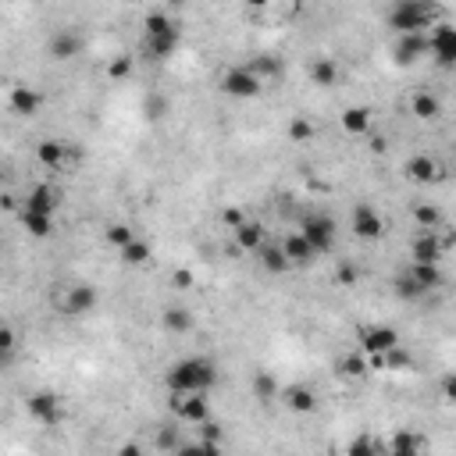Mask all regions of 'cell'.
Instances as JSON below:
<instances>
[{"label":"cell","instance_id":"6da1fadb","mask_svg":"<svg viewBox=\"0 0 456 456\" xmlns=\"http://www.w3.org/2000/svg\"><path fill=\"white\" fill-rule=\"evenodd\" d=\"M164 381H168L171 396H207L210 385L217 381V371L207 357H189V360L175 364Z\"/></svg>","mask_w":456,"mask_h":456},{"label":"cell","instance_id":"7a4b0ae2","mask_svg":"<svg viewBox=\"0 0 456 456\" xmlns=\"http://www.w3.org/2000/svg\"><path fill=\"white\" fill-rule=\"evenodd\" d=\"M438 15H442L438 4H424V0H406V4H396V8L389 11V22H392V29H399V36H410V33H424Z\"/></svg>","mask_w":456,"mask_h":456},{"label":"cell","instance_id":"3957f363","mask_svg":"<svg viewBox=\"0 0 456 456\" xmlns=\"http://www.w3.org/2000/svg\"><path fill=\"white\" fill-rule=\"evenodd\" d=\"M300 236L307 239V246L314 254H328L335 246V217H328V214H307L300 221Z\"/></svg>","mask_w":456,"mask_h":456},{"label":"cell","instance_id":"277c9868","mask_svg":"<svg viewBox=\"0 0 456 456\" xmlns=\"http://www.w3.org/2000/svg\"><path fill=\"white\" fill-rule=\"evenodd\" d=\"M221 89H224L228 97L250 100V97H257V93H261V79H257L246 65H239V68H228V72L221 75Z\"/></svg>","mask_w":456,"mask_h":456},{"label":"cell","instance_id":"5b68a950","mask_svg":"<svg viewBox=\"0 0 456 456\" xmlns=\"http://www.w3.org/2000/svg\"><path fill=\"white\" fill-rule=\"evenodd\" d=\"M428 54H435V61L442 68L456 65V29L449 22H438L435 26V33L428 36Z\"/></svg>","mask_w":456,"mask_h":456},{"label":"cell","instance_id":"8992f818","mask_svg":"<svg viewBox=\"0 0 456 456\" xmlns=\"http://www.w3.org/2000/svg\"><path fill=\"white\" fill-rule=\"evenodd\" d=\"M399 346V335H396V328H389V325H371V328H364V335H360V353L364 357H381V353H389V349H396Z\"/></svg>","mask_w":456,"mask_h":456},{"label":"cell","instance_id":"52a82bcc","mask_svg":"<svg viewBox=\"0 0 456 456\" xmlns=\"http://www.w3.org/2000/svg\"><path fill=\"white\" fill-rule=\"evenodd\" d=\"M385 232V221L371 203H357L353 207V236L357 239H381Z\"/></svg>","mask_w":456,"mask_h":456},{"label":"cell","instance_id":"ba28073f","mask_svg":"<svg viewBox=\"0 0 456 456\" xmlns=\"http://www.w3.org/2000/svg\"><path fill=\"white\" fill-rule=\"evenodd\" d=\"M171 410H175V417L185 420V424H203V420L210 417L207 396H171Z\"/></svg>","mask_w":456,"mask_h":456},{"label":"cell","instance_id":"9c48e42d","mask_svg":"<svg viewBox=\"0 0 456 456\" xmlns=\"http://www.w3.org/2000/svg\"><path fill=\"white\" fill-rule=\"evenodd\" d=\"M29 413H33L40 424L54 428V424L61 420V399H58L54 392H33V396H29Z\"/></svg>","mask_w":456,"mask_h":456},{"label":"cell","instance_id":"30bf717a","mask_svg":"<svg viewBox=\"0 0 456 456\" xmlns=\"http://www.w3.org/2000/svg\"><path fill=\"white\" fill-rule=\"evenodd\" d=\"M424 54H428V33H410V36L396 40V61L399 65H413Z\"/></svg>","mask_w":456,"mask_h":456},{"label":"cell","instance_id":"8fae6325","mask_svg":"<svg viewBox=\"0 0 456 456\" xmlns=\"http://www.w3.org/2000/svg\"><path fill=\"white\" fill-rule=\"evenodd\" d=\"M93 307H97V289H93V286H72V289H68V296H65V314L82 317V314H89Z\"/></svg>","mask_w":456,"mask_h":456},{"label":"cell","instance_id":"7c38bea8","mask_svg":"<svg viewBox=\"0 0 456 456\" xmlns=\"http://www.w3.org/2000/svg\"><path fill=\"white\" fill-rule=\"evenodd\" d=\"M143 40H146V54H150L153 61H161V58H171V54H175V47H178V29L171 26V29H161V33L143 36Z\"/></svg>","mask_w":456,"mask_h":456},{"label":"cell","instance_id":"4fadbf2b","mask_svg":"<svg viewBox=\"0 0 456 456\" xmlns=\"http://www.w3.org/2000/svg\"><path fill=\"white\" fill-rule=\"evenodd\" d=\"M8 104H11V111H15L18 118H33V114L40 111V93H36L33 86H11Z\"/></svg>","mask_w":456,"mask_h":456},{"label":"cell","instance_id":"5bb4252c","mask_svg":"<svg viewBox=\"0 0 456 456\" xmlns=\"http://www.w3.org/2000/svg\"><path fill=\"white\" fill-rule=\"evenodd\" d=\"M406 178H410V182H417V185L435 182V178H438V161H435V157H428V153L410 157V161H406Z\"/></svg>","mask_w":456,"mask_h":456},{"label":"cell","instance_id":"9a60e30c","mask_svg":"<svg viewBox=\"0 0 456 456\" xmlns=\"http://www.w3.org/2000/svg\"><path fill=\"white\" fill-rule=\"evenodd\" d=\"M413 264H438V257H442V239L435 236V232H420L417 239H413Z\"/></svg>","mask_w":456,"mask_h":456},{"label":"cell","instance_id":"2e32d148","mask_svg":"<svg viewBox=\"0 0 456 456\" xmlns=\"http://www.w3.org/2000/svg\"><path fill=\"white\" fill-rule=\"evenodd\" d=\"M282 254H286V261H289V268H303V264H310L317 254L307 246V239L300 236V232H293V236H286V243H282Z\"/></svg>","mask_w":456,"mask_h":456},{"label":"cell","instance_id":"e0dca14e","mask_svg":"<svg viewBox=\"0 0 456 456\" xmlns=\"http://www.w3.org/2000/svg\"><path fill=\"white\" fill-rule=\"evenodd\" d=\"M22 210L50 214V217H54V210H58V189H54V185H36V189L29 192V200H26V207H22Z\"/></svg>","mask_w":456,"mask_h":456},{"label":"cell","instance_id":"ac0fdd59","mask_svg":"<svg viewBox=\"0 0 456 456\" xmlns=\"http://www.w3.org/2000/svg\"><path fill=\"white\" fill-rule=\"evenodd\" d=\"M286 406L296 413H314L317 410V392L310 385H289L286 389Z\"/></svg>","mask_w":456,"mask_h":456},{"label":"cell","instance_id":"d6986e66","mask_svg":"<svg viewBox=\"0 0 456 456\" xmlns=\"http://www.w3.org/2000/svg\"><path fill=\"white\" fill-rule=\"evenodd\" d=\"M236 246L246 250V254H257L264 246V224L261 221H243L236 228Z\"/></svg>","mask_w":456,"mask_h":456},{"label":"cell","instance_id":"ffe728a7","mask_svg":"<svg viewBox=\"0 0 456 456\" xmlns=\"http://www.w3.org/2000/svg\"><path fill=\"white\" fill-rule=\"evenodd\" d=\"M65 157H68V143H58V139H43L40 146H36V161L43 164V168H61L65 164Z\"/></svg>","mask_w":456,"mask_h":456},{"label":"cell","instance_id":"44dd1931","mask_svg":"<svg viewBox=\"0 0 456 456\" xmlns=\"http://www.w3.org/2000/svg\"><path fill=\"white\" fill-rule=\"evenodd\" d=\"M406 275H410V282H413L420 293H431V289H438V286H442V271H438V264H413Z\"/></svg>","mask_w":456,"mask_h":456},{"label":"cell","instance_id":"7402d4cb","mask_svg":"<svg viewBox=\"0 0 456 456\" xmlns=\"http://www.w3.org/2000/svg\"><path fill=\"white\" fill-rule=\"evenodd\" d=\"M342 129L349 136H371V111L367 107H349L342 111Z\"/></svg>","mask_w":456,"mask_h":456},{"label":"cell","instance_id":"603a6c76","mask_svg":"<svg viewBox=\"0 0 456 456\" xmlns=\"http://www.w3.org/2000/svg\"><path fill=\"white\" fill-rule=\"evenodd\" d=\"M22 224H26V232L36 236V239H47L54 232V217L50 214H33V210H22Z\"/></svg>","mask_w":456,"mask_h":456},{"label":"cell","instance_id":"cb8c5ba5","mask_svg":"<svg viewBox=\"0 0 456 456\" xmlns=\"http://www.w3.org/2000/svg\"><path fill=\"white\" fill-rule=\"evenodd\" d=\"M79 47H82V40H79L75 33H58V36L50 40V54H54L58 61L75 58V54H79Z\"/></svg>","mask_w":456,"mask_h":456},{"label":"cell","instance_id":"d4e9b609","mask_svg":"<svg viewBox=\"0 0 456 456\" xmlns=\"http://www.w3.org/2000/svg\"><path fill=\"white\" fill-rule=\"evenodd\" d=\"M257 257H261V264H264V271H271V275H286L289 271V261H286V254H282V246H261L257 250Z\"/></svg>","mask_w":456,"mask_h":456},{"label":"cell","instance_id":"484cf974","mask_svg":"<svg viewBox=\"0 0 456 456\" xmlns=\"http://www.w3.org/2000/svg\"><path fill=\"white\" fill-rule=\"evenodd\" d=\"M310 79H314V86H335V79H339V65H335L332 58H321V61H314V65H310Z\"/></svg>","mask_w":456,"mask_h":456},{"label":"cell","instance_id":"4316f807","mask_svg":"<svg viewBox=\"0 0 456 456\" xmlns=\"http://www.w3.org/2000/svg\"><path fill=\"white\" fill-rule=\"evenodd\" d=\"M161 321H164V328H168L171 335H182V332H189V328H192V314H189V310H182V307H168Z\"/></svg>","mask_w":456,"mask_h":456},{"label":"cell","instance_id":"83f0119b","mask_svg":"<svg viewBox=\"0 0 456 456\" xmlns=\"http://www.w3.org/2000/svg\"><path fill=\"white\" fill-rule=\"evenodd\" d=\"M339 374L349 378V381H360V378L367 374V357H364V353H346V357L339 360Z\"/></svg>","mask_w":456,"mask_h":456},{"label":"cell","instance_id":"f1b7e54d","mask_svg":"<svg viewBox=\"0 0 456 456\" xmlns=\"http://www.w3.org/2000/svg\"><path fill=\"white\" fill-rule=\"evenodd\" d=\"M389 456H420V442H417V435H413V431H396V435H392V449H389Z\"/></svg>","mask_w":456,"mask_h":456},{"label":"cell","instance_id":"f546056e","mask_svg":"<svg viewBox=\"0 0 456 456\" xmlns=\"http://www.w3.org/2000/svg\"><path fill=\"white\" fill-rule=\"evenodd\" d=\"M413 221L420 224V232H435V228L442 224V210L431 207V203H417L413 207Z\"/></svg>","mask_w":456,"mask_h":456},{"label":"cell","instance_id":"4dcf8cb0","mask_svg":"<svg viewBox=\"0 0 456 456\" xmlns=\"http://www.w3.org/2000/svg\"><path fill=\"white\" fill-rule=\"evenodd\" d=\"M410 107H413V118H420V121H431V118H438V111H442L431 93H417Z\"/></svg>","mask_w":456,"mask_h":456},{"label":"cell","instance_id":"1f68e13d","mask_svg":"<svg viewBox=\"0 0 456 456\" xmlns=\"http://www.w3.org/2000/svg\"><path fill=\"white\" fill-rule=\"evenodd\" d=\"M121 261H125V264H132V268L146 264V261H150V243H143V239H132V243L121 250Z\"/></svg>","mask_w":456,"mask_h":456},{"label":"cell","instance_id":"d6a6232c","mask_svg":"<svg viewBox=\"0 0 456 456\" xmlns=\"http://www.w3.org/2000/svg\"><path fill=\"white\" fill-rule=\"evenodd\" d=\"M104 239H107L111 246L125 250V246H129V243H132L136 236H132V228H129V224H121V221H118V224H107V232H104Z\"/></svg>","mask_w":456,"mask_h":456},{"label":"cell","instance_id":"836d02e7","mask_svg":"<svg viewBox=\"0 0 456 456\" xmlns=\"http://www.w3.org/2000/svg\"><path fill=\"white\" fill-rule=\"evenodd\" d=\"M15 349H18V339H15V332L0 325V367H8V364H11Z\"/></svg>","mask_w":456,"mask_h":456},{"label":"cell","instance_id":"e575fe53","mask_svg":"<svg viewBox=\"0 0 456 456\" xmlns=\"http://www.w3.org/2000/svg\"><path fill=\"white\" fill-rule=\"evenodd\" d=\"M381 364L389 367V371H406V367H413V357L406 353V349H389V353H381Z\"/></svg>","mask_w":456,"mask_h":456},{"label":"cell","instance_id":"d590c367","mask_svg":"<svg viewBox=\"0 0 456 456\" xmlns=\"http://www.w3.org/2000/svg\"><path fill=\"white\" fill-rule=\"evenodd\" d=\"M254 392H257V399H275V392H278V381L268 374V371H257V378H254Z\"/></svg>","mask_w":456,"mask_h":456},{"label":"cell","instance_id":"8d00e7d4","mask_svg":"<svg viewBox=\"0 0 456 456\" xmlns=\"http://www.w3.org/2000/svg\"><path fill=\"white\" fill-rule=\"evenodd\" d=\"M175 22L164 15V11H150L146 18H143V36H153V33H161V29H171Z\"/></svg>","mask_w":456,"mask_h":456},{"label":"cell","instance_id":"74e56055","mask_svg":"<svg viewBox=\"0 0 456 456\" xmlns=\"http://www.w3.org/2000/svg\"><path fill=\"white\" fill-rule=\"evenodd\" d=\"M246 68H250V72H254L261 82H264V75H278V72H282V65H278L275 58H254Z\"/></svg>","mask_w":456,"mask_h":456},{"label":"cell","instance_id":"f35d334b","mask_svg":"<svg viewBox=\"0 0 456 456\" xmlns=\"http://www.w3.org/2000/svg\"><path fill=\"white\" fill-rule=\"evenodd\" d=\"M157 449L161 452H175L178 449V428H171V424H164V428H157Z\"/></svg>","mask_w":456,"mask_h":456},{"label":"cell","instance_id":"ab89813d","mask_svg":"<svg viewBox=\"0 0 456 456\" xmlns=\"http://www.w3.org/2000/svg\"><path fill=\"white\" fill-rule=\"evenodd\" d=\"M289 139H293V143H307V139H314V125H310L307 118H293V125H289Z\"/></svg>","mask_w":456,"mask_h":456},{"label":"cell","instance_id":"60d3db41","mask_svg":"<svg viewBox=\"0 0 456 456\" xmlns=\"http://www.w3.org/2000/svg\"><path fill=\"white\" fill-rule=\"evenodd\" d=\"M346 456H378V442H374L371 435H360V438L346 449Z\"/></svg>","mask_w":456,"mask_h":456},{"label":"cell","instance_id":"b9f144b4","mask_svg":"<svg viewBox=\"0 0 456 456\" xmlns=\"http://www.w3.org/2000/svg\"><path fill=\"white\" fill-rule=\"evenodd\" d=\"M107 75H111V79H129V75H132V58H129V54H118V58L107 65Z\"/></svg>","mask_w":456,"mask_h":456},{"label":"cell","instance_id":"7bdbcfd3","mask_svg":"<svg viewBox=\"0 0 456 456\" xmlns=\"http://www.w3.org/2000/svg\"><path fill=\"white\" fill-rule=\"evenodd\" d=\"M396 296H403V300H417V296H424V293L410 282V275H399V278H396Z\"/></svg>","mask_w":456,"mask_h":456},{"label":"cell","instance_id":"ee69618b","mask_svg":"<svg viewBox=\"0 0 456 456\" xmlns=\"http://www.w3.org/2000/svg\"><path fill=\"white\" fill-rule=\"evenodd\" d=\"M164 111H168V100H164L161 93H150V97H146V118H153V121H157Z\"/></svg>","mask_w":456,"mask_h":456},{"label":"cell","instance_id":"f6af8a7d","mask_svg":"<svg viewBox=\"0 0 456 456\" xmlns=\"http://www.w3.org/2000/svg\"><path fill=\"white\" fill-rule=\"evenodd\" d=\"M200 428V442H221V424L217 420H203V424H196Z\"/></svg>","mask_w":456,"mask_h":456},{"label":"cell","instance_id":"bcb514c9","mask_svg":"<svg viewBox=\"0 0 456 456\" xmlns=\"http://www.w3.org/2000/svg\"><path fill=\"white\" fill-rule=\"evenodd\" d=\"M192 282H196V275H192L189 268H178V271H171V286H175V289H192Z\"/></svg>","mask_w":456,"mask_h":456},{"label":"cell","instance_id":"7dc6e473","mask_svg":"<svg viewBox=\"0 0 456 456\" xmlns=\"http://www.w3.org/2000/svg\"><path fill=\"white\" fill-rule=\"evenodd\" d=\"M221 221H224L228 228H239V224H243L246 217H243V210H236V207H228V210L221 214Z\"/></svg>","mask_w":456,"mask_h":456},{"label":"cell","instance_id":"c3c4849f","mask_svg":"<svg viewBox=\"0 0 456 456\" xmlns=\"http://www.w3.org/2000/svg\"><path fill=\"white\" fill-rule=\"evenodd\" d=\"M335 278H339L342 286H353V282H357V268H353V264H339Z\"/></svg>","mask_w":456,"mask_h":456},{"label":"cell","instance_id":"681fc988","mask_svg":"<svg viewBox=\"0 0 456 456\" xmlns=\"http://www.w3.org/2000/svg\"><path fill=\"white\" fill-rule=\"evenodd\" d=\"M200 456H221V442H196Z\"/></svg>","mask_w":456,"mask_h":456},{"label":"cell","instance_id":"f907efd6","mask_svg":"<svg viewBox=\"0 0 456 456\" xmlns=\"http://www.w3.org/2000/svg\"><path fill=\"white\" fill-rule=\"evenodd\" d=\"M118 456H143V445H139V442H125V445L118 449Z\"/></svg>","mask_w":456,"mask_h":456},{"label":"cell","instance_id":"816d5d0a","mask_svg":"<svg viewBox=\"0 0 456 456\" xmlns=\"http://www.w3.org/2000/svg\"><path fill=\"white\" fill-rule=\"evenodd\" d=\"M371 150H374V153H385V150H389V139H385V136H371Z\"/></svg>","mask_w":456,"mask_h":456},{"label":"cell","instance_id":"f5cc1de1","mask_svg":"<svg viewBox=\"0 0 456 456\" xmlns=\"http://www.w3.org/2000/svg\"><path fill=\"white\" fill-rule=\"evenodd\" d=\"M175 456H200V445H178Z\"/></svg>","mask_w":456,"mask_h":456},{"label":"cell","instance_id":"db71d44e","mask_svg":"<svg viewBox=\"0 0 456 456\" xmlns=\"http://www.w3.org/2000/svg\"><path fill=\"white\" fill-rule=\"evenodd\" d=\"M0 207L11 210V207H15V196H11V192H4V196H0Z\"/></svg>","mask_w":456,"mask_h":456}]
</instances>
